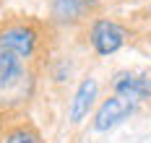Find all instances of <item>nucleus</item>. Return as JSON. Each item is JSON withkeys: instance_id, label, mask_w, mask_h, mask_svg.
Here are the masks:
<instances>
[{"instance_id": "3", "label": "nucleus", "mask_w": 151, "mask_h": 143, "mask_svg": "<svg viewBox=\"0 0 151 143\" xmlns=\"http://www.w3.org/2000/svg\"><path fill=\"white\" fill-rule=\"evenodd\" d=\"M125 39H128V29L120 26L117 21L99 18V21H94V26H91V47L96 49V55H102V57L117 52V49L125 44Z\"/></svg>"}, {"instance_id": "7", "label": "nucleus", "mask_w": 151, "mask_h": 143, "mask_svg": "<svg viewBox=\"0 0 151 143\" xmlns=\"http://www.w3.org/2000/svg\"><path fill=\"white\" fill-rule=\"evenodd\" d=\"M52 3V13L60 21H76L83 16L86 8H94L99 0H50Z\"/></svg>"}, {"instance_id": "4", "label": "nucleus", "mask_w": 151, "mask_h": 143, "mask_svg": "<svg viewBox=\"0 0 151 143\" xmlns=\"http://www.w3.org/2000/svg\"><path fill=\"white\" fill-rule=\"evenodd\" d=\"M133 112H136V104H133V102H128V99H122V96L115 94V96H109V99H104V102L99 104L91 127H94L96 133H107V130L117 127L120 122H125Z\"/></svg>"}, {"instance_id": "8", "label": "nucleus", "mask_w": 151, "mask_h": 143, "mask_svg": "<svg viewBox=\"0 0 151 143\" xmlns=\"http://www.w3.org/2000/svg\"><path fill=\"white\" fill-rule=\"evenodd\" d=\"M3 143H42V138H39V133L31 130V127H16V130H11V133L5 135Z\"/></svg>"}, {"instance_id": "2", "label": "nucleus", "mask_w": 151, "mask_h": 143, "mask_svg": "<svg viewBox=\"0 0 151 143\" xmlns=\"http://www.w3.org/2000/svg\"><path fill=\"white\" fill-rule=\"evenodd\" d=\"M37 49V31L26 24H11L0 29V52H11L24 60H31Z\"/></svg>"}, {"instance_id": "1", "label": "nucleus", "mask_w": 151, "mask_h": 143, "mask_svg": "<svg viewBox=\"0 0 151 143\" xmlns=\"http://www.w3.org/2000/svg\"><path fill=\"white\" fill-rule=\"evenodd\" d=\"M24 57L11 55V52H0V104L3 107H16L21 102H26L31 91V76L26 70Z\"/></svg>"}, {"instance_id": "5", "label": "nucleus", "mask_w": 151, "mask_h": 143, "mask_svg": "<svg viewBox=\"0 0 151 143\" xmlns=\"http://www.w3.org/2000/svg\"><path fill=\"white\" fill-rule=\"evenodd\" d=\"M112 89H115L117 96L136 104L141 99L151 96V76H138V73H130V70H120L112 78Z\"/></svg>"}, {"instance_id": "6", "label": "nucleus", "mask_w": 151, "mask_h": 143, "mask_svg": "<svg viewBox=\"0 0 151 143\" xmlns=\"http://www.w3.org/2000/svg\"><path fill=\"white\" fill-rule=\"evenodd\" d=\"M94 99H96V81L94 78H83L78 83L76 94H73V102H70V114H68L70 122H81V120L89 114Z\"/></svg>"}]
</instances>
